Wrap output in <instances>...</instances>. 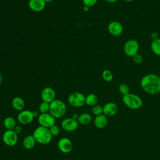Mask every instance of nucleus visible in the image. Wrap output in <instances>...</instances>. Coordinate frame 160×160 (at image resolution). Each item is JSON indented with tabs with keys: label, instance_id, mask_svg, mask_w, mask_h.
I'll list each match as a JSON object with an SVG mask.
<instances>
[{
	"label": "nucleus",
	"instance_id": "1",
	"mask_svg": "<svg viewBox=\"0 0 160 160\" xmlns=\"http://www.w3.org/2000/svg\"><path fill=\"white\" fill-rule=\"evenodd\" d=\"M140 86L149 94H158L160 93V76L153 73L146 74L141 78Z\"/></svg>",
	"mask_w": 160,
	"mask_h": 160
},
{
	"label": "nucleus",
	"instance_id": "2",
	"mask_svg": "<svg viewBox=\"0 0 160 160\" xmlns=\"http://www.w3.org/2000/svg\"><path fill=\"white\" fill-rule=\"evenodd\" d=\"M32 136L36 142L42 145L49 144L52 138V136L51 135L49 128L41 126H39L34 129Z\"/></svg>",
	"mask_w": 160,
	"mask_h": 160
},
{
	"label": "nucleus",
	"instance_id": "3",
	"mask_svg": "<svg viewBox=\"0 0 160 160\" xmlns=\"http://www.w3.org/2000/svg\"><path fill=\"white\" fill-rule=\"evenodd\" d=\"M67 108L65 102L60 99H54L50 103L49 113L56 119L61 118L66 112Z\"/></svg>",
	"mask_w": 160,
	"mask_h": 160
},
{
	"label": "nucleus",
	"instance_id": "4",
	"mask_svg": "<svg viewBox=\"0 0 160 160\" xmlns=\"http://www.w3.org/2000/svg\"><path fill=\"white\" fill-rule=\"evenodd\" d=\"M122 101L128 108L131 109H138L142 106V99L138 95L131 92L122 96Z\"/></svg>",
	"mask_w": 160,
	"mask_h": 160
},
{
	"label": "nucleus",
	"instance_id": "5",
	"mask_svg": "<svg viewBox=\"0 0 160 160\" xmlns=\"http://www.w3.org/2000/svg\"><path fill=\"white\" fill-rule=\"evenodd\" d=\"M68 101L72 107L81 108L86 104V96L81 92H73L69 95Z\"/></svg>",
	"mask_w": 160,
	"mask_h": 160
},
{
	"label": "nucleus",
	"instance_id": "6",
	"mask_svg": "<svg viewBox=\"0 0 160 160\" xmlns=\"http://www.w3.org/2000/svg\"><path fill=\"white\" fill-rule=\"evenodd\" d=\"M139 50V44L138 41L134 39L128 40L123 46V52L128 57H133L138 53Z\"/></svg>",
	"mask_w": 160,
	"mask_h": 160
},
{
	"label": "nucleus",
	"instance_id": "7",
	"mask_svg": "<svg viewBox=\"0 0 160 160\" xmlns=\"http://www.w3.org/2000/svg\"><path fill=\"white\" fill-rule=\"evenodd\" d=\"M2 141L8 146H15L18 141V135L13 130H6L2 134Z\"/></svg>",
	"mask_w": 160,
	"mask_h": 160
},
{
	"label": "nucleus",
	"instance_id": "8",
	"mask_svg": "<svg viewBox=\"0 0 160 160\" xmlns=\"http://www.w3.org/2000/svg\"><path fill=\"white\" fill-rule=\"evenodd\" d=\"M38 121L39 126L50 128L55 124L56 118L49 112L41 113L38 118Z\"/></svg>",
	"mask_w": 160,
	"mask_h": 160
},
{
	"label": "nucleus",
	"instance_id": "9",
	"mask_svg": "<svg viewBox=\"0 0 160 160\" xmlns=\"http://www.w3.org/2000/svg\"><path fill=\"white\" fill-rule=\"evenodd\" d=\"M34 119V116L33 115V112L30 110H22L20 111L17 116L18 121L22 125H26L30 124L33 121Z\"/></svg>",
	"mask_w": 160,
	"mask_h": 160
},
{
	"label": "nucleus",
	"instance_id": "10",
	"mask_svg": "<svg viewBox=\"0 0 160 160\" xmlns=\"http://www.w3.org/2000/svg\"><path fill=\"white\" fill-rule=\"evenodd\" d=\"M79 124L78 121L72 118L64 119L61 123L62 129L66 132H72L76 131L78 128Z\"/></svg>",
	"mask_w": 160,
	"mask_h": 160
},
{
	"label": "nucleus",
	"instance_id": "11",
	"mask_svg": "<svg viewBox=\"0 0 160 160\" xmlns=\"http://www.w3.org/2000/svg\"><path fill=\"white\" fill-rule=\"evenodd\" d=\"M58 148L61 152L66 154L72 151L73 145L70 139L66 137H64L58 141Z\"/></svg>",
	"mask_w": 160,
	"mask_h": 160
},
{
	"label": "nucleus",
	"instance_id": "12",
	"mask_svg": "<svg viewBox=\"0 0 160 160\" xmlns=\"http://www.w3.org/2000/svg\"><path fill=\"white\" fill-rule=\"evenodd\" d=\"M108 31L110 34L114 36H118L123 32V26L118 21H112L108 24Z\"/></svg>",
	"mask_w": 160,
	"mask_h": 160
},
{
	"label": "nucleus",
	"instance_id": "13",
	"mask_svg": "<svg viewBox=\"0 0 160 160\" xmlns=\"http://www.w3.org/2000/svg\"><path fill=\"white\" fill-rule=\"evenodd\" d=\"M41 98L42 101L51 103L56 99V92L51 87H46L41 91Z\"/></svg>",
	"mask_w": 160,
	"mask_h": 160
},
{
	"label": "nucleus",
	"instance_id": "14",
	"mask_svg": "<svg viewBox=\"0 0 160 160\" xmlns=\"http://www.w3.org/2000/svg\"><path fill=\"white\" fill-rule=\"evenodd\" d=\"M103 114L107 117H112L116 114L118 111V105L113 102H108L103 106Z\"/></svg>",
	"mask_w": 160,
	"mask_h": 160
},
{
	"label": "nucleus",
	"instance_id": "15",
	"mask_svg": "<svg viewBox=\"0 0 160 160\" xmlns=\"http://www.w3.org/2000/svg\"><path fill=\"white\" fill-rule=\"evenodd\" d=\"M46 3L44 0H29L28 6L31 10L34 12H40L44 9Z\"/></svg>",
	"mask_w": 160,
	"mask_h": 160
},
{
	"label": "nucleus",
	"instance_id": "16",
	"mask_svg": "<svg viewBox=\"0 0 160 160\" xmlns=\"http://www.w3.org/2000/svg\"><path fill=\"white\" fill-rule=\"evenodd\" d=\"M108 122V117L104 114L96 116L94 119V124L96 128L98 129H102L105 128Z\"/></svg>",
	"mask_w": 160,
	"mask_h": 160
},
{
	"label": "nucleus",
	"instance_id": "17",
	"mask_svg": "<svg viewBox=\"0 0 160 160\" xmlns=\"http://www.w3.org/2000/svg\"><path fill=\"white\" fill-rule=\"evenodd\" d=\"M11 105L12 107L18 111H21L24 110V106H25V102L24 99L19 97V96H16L14 97L12 101H11Z\"/></svg>",
	"mask_w": 160,
	"mask_h": 160
},
{
	"label": "nucleus",
	"instance_id": "18",
	"mask_svg": "<svg viewBox=\"0 0 160 160\" xmlns=\"http://www.w3.org/2000/svg\"><path fill=\"white\" fill-rule=\"evenodd\" d=\"M36 140L32 135H28L26 136L22 141V145L26 149H32L36 144Z\"/></svg>",
	"mask_w": 160,
	"mask_h": 160
},
{
	"label": "nucleus",
	"instance_id": "19",
	"mask_svg": "<svg viewBox=\"0 0 160 160\" xmlns=\"http://www.w3.org/2000/svg\"><path fill=\"white\" fill-rule=\"evenodd\" d=\"M92 118L90 114L87 112H84L79 115L78 121L79 124L86 126L90 124L91 122L92 121Z\"/></svg>",
	"mask_w": 160,
	"mask_h": 160
},
{
	"label": "nucleus",
	"instance_id": "20",
	"mask_svg": "<svg viewBox=\"0 0 160 160\" xmlns=\"http://www.w3.org/2000/svg\"><path fill=\"white\" fill-rule=\"evenodd\" d=\"M4 126L7 130H13L17 125L15 119L11 116L6 117L4 120Z\"/></svg>",
	"mask_w": 160,
	"mask_h": 160
},
{
	"label": "nucleus",
	"instance_id": "21",
	"mask_svg": "<svg viewBox=\"0 0 160 160\" xmlns=\"http://www.w3.org/2000/svg\"><path fill=\"white\" fill-rule=\"evenodd\" d=\"M151 49L155 55L160 56V38L152 41Z\"/></svg>",
	"mask_w": 160,
	"mask_h": 160
},
{
	"label": "nucleus",
	"instance_id": "22",
	"mask_svg": "<svg viewBox=\"0 0 160 160\" xmlns=\"http://www.w3.org/2000/svg\"><path fill=\"white\" fill-rule=\"evenodd\" d=\"M98 102V98L94 94H89L86 96V104L89 106H94Z\"/></svg>",
	"mask_w": 160,
	"mask_h": 160
},
{
	"label": "nucleus",
	"instance_id": "23",
	"mask_svg": "<svg viewBox=\"0 0 160 160\" xmlns=\"http://www.w3.org/2000/svg\"><path fill=\"white\" fill-rule=\"evenodd\" d=\"M113 77V74L109 69H104L102 72V78L106 82L112 81Z\"/></svg>",
	"mask_w": 160,
	"mask_h": 160
},
{
	"label": "nucleus",
	"instance_id": "24",
	"mask_svg": "<svg viewBox=\"0 0 160 160\" xmlns=\"http://www.w3.org/2000/svg\"><path fill=\"white\" fill-rule=\"evenodd\" d=\"M119 91L122 95H126L130 93V88L129 86L125 82H122L119 86Z\"/></svg>",
	"mask_w": 160,
	"mask_h": 160
},
{
	"label": "nucleus",
	"instance_id": "25",
	"mask_svg": "<svg viewBox=\"0 0 160 160\" xmlns=\"http://www.w3.org/2000/svg\"><path fill=\"white\" fill-rule=\"evenodd\" d=\"M50 103L42 101L39 106V111L40 113H47L49 112Z\"/></svg>",
	"mask_w": 160,
	"mask_h": 160
},
{
	"label": "nucleus",
	"instance_id": "26",
	"mask_svg": "<svg viewBox=\"0 0 160 160\" xmlns=\"http://www.w3.org/2000/svg\"><path fill=\"white\" fill-rule=\"evenodd\" d=\"M91 112H92V114L94 115L95 116L102 114H103L102 106H101V105H99V104L94 105L91 108Z\"/></svg>",
	"mask_w": 160,
	"mask_h": 160
},
{
	"label": "nucleus",
	"instance_id": "27",
	"mask_svg": "<svg viewBox=\"0 0 160 160\" xmlns=\"http://www.w3.org/2000/svg\"><path fill=\"white\" fill-rule=\"evenodd\" d=\"M49 131H50L51 135L52 136V137L53 136H58L60 133V129L56 124L51 126L50 128H49Z\"/></svg>",
	"mask_w": 160,
	"mask_h": 160
},
{
	"label": "nucleus",
	"instance_id": "28",
	"mask_svg": "<svg viewBox=\"0 0 160 160\" xmlns=\"http://www.w3.org/2000/svg\"><path fill=\"white\" fill-rule=\"evenodd\" d=\"M132 61L133 62L136 64H140L143 61V58L142 56L139 54V53L136 54V55H134L133 57H132Z\"/></svg>",
	"mask_w": 160,
	"mask_h": 160
},
{
	"label": "nucleus",
	"instance_id": "29",
	"mask_svg": "<svg viewBox=\"0 0 160 160\" xmlns=\"http://www.w3.org/2000/svg\"><path fill=\"white\" fill-rule=\"evenodd\" d=\"M98 0H82V2L84 6L90 8L96 5L98 2Z\"/></svg>",
	"mask_w": 160,
	"mask_h": 160
},
{
	"label": "nucleus",
	"instance_id": "30",
	"mask_svg": "<svg viewBox=\"0 0 160 160\" xmlns=\"http://www.w3.org/2000/svg\"><path fill=\"white\" fill-rule=\"evenodd\" d=\"M22 127H21V126H19V125H16V126L14 127V129H13V131H14L18 135L19 134H20V133L22 132Z\"/></svg>",
	"mask_w": 160,
	"mask_h": 160
},
{
	"label": "nucleus",
	"instance_id": "31",
	"mask_svg": "<svg viewBox=\"0 0 160 160\" xmlns=\"http://www.w3.org/2000/svg\"><path fill=\"white\" fill-rule=\"evenodd\" d=\"M150 37L152 39V41L159 38V34L157 32H151V34H150Z\"/></svg>",
	"mask_w": 160,
	"mask_h": 160
},
{
	"label": "nucleus",
	"instance_id": "32",
	"mask_svg": "<svg viewBox=\"0 0 160 160\" xmlns=\"http://www.w3.org/2000/svg\"><path fill=\"white\" fill-rule=\"evenodd\" d=\"M32 112H33V115H34V118H38V116H39L40 115V114H41V113H39L40 112H39V111H33Z\"/></svg>",
	"mask_w": 160,
	"mask_h": 160
},
{
	"label": "nucleus",
	"instance_id": "33",
	"mask_svg": "<svg viewBox=\"0 0 160 160\" xmlns=\"http://www.w3.org/2000/svg\"><path fill=\"white\" fill-rule=\"evenodd\" d=\"M78 117H79V114H72V117H71V118H72V119H76V120H77V121H78Z\"/></svg>",
	"mask_w": 160,
	"mask_h": 160
},
{
	"label": "nucleus",
	"instance_id": "34",
	"mask_svg": "<svg viewBox=\"0 0 160 160\" xmlns=\"http://www.w3.org/2000/svg\"><path fill=\"white\" fill-rule=\"evenodd\" d=\"M104 1L109 2V3H114L116 2H117L118 0H104Z\"/></svg>",
	"mask_w": 160,
	"mask_h": 160
},
{
	"label": "nucleus",
	"instance_id": "35",
	"mask_svg": "<svg viewBox=\"0 0 160 160\" xmlns=\"http://www.w3.org/2000/svg\"><path fill=\"white\" fill-rule=\"evenodd\" d=\"M89 8H88V7H87V6H84L83 10H84V11H88L89 10Z\"/></svg>",
	"mask_w": 160,
	"mask_h": 160
},
{
	"label": "nucleus",
	"instance_id": "36",
	"mask_svg": "<svg viewBox=\"0 0 160 160\" xmlns=\"http://www.w3.org/2000/svg\"><path fill=\"white\" fill-rule=\"evenodd\" d=\"M53 0H44V1L47 4V3H50Z\"/></svg>",
	"mask_w": 160,
	"mask_h": 160
},
{
	"label": "nucleus",
	"instance_id": "37",
	"mask_svg": "<svg viewBox=\"0 0 160 160\" xmlns=\"http://www.w3.org/2000/svg\"><path fill=\"white\" fill-rule=\"evenodd\" d=\"M2 76H1V74L0 73V84H1V82H2Z\"/></svg>",
	"mask_w": 160,
	"mask_h": 160
},
{
	"label": "nucleus",
	"instance_id": "38",
	"mask_svg": "<svg viewBox=\"0 0 160 160\" xmlns=\"http://www.w3.org/2000/svg\"><path fill=\"white\" fill-rule=\"evenodd\" d=\"M123 1H125V2H132V1H133L134 0H123Z\"/></svg>",
	"mask_w": 160,
	"mask_h": 160
},
{
	"label": "nucleus",
	"instance_id": "39",
	"mask_svg": "<svg viewBox=\"0 0 160 160\" xmlns=\"http://www.w3.org/2000/svg\"><path fill=\"white\" fill-rule=\"evenodd\" d=\"M65 160H71V159H65Z\"/></svg>",
	"mask_w": 160,
	"mask_h": 160
}]
</instances>
